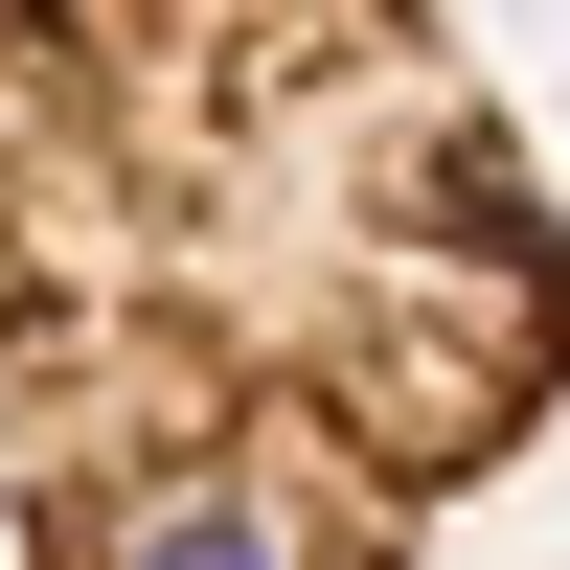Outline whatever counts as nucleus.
<instances>
[{
    "label": "nucleus",
    "instance_id": "f257e3e1",
    "mask_svg": "<svg viewBox=\"0 0 570 570\" xmlns=\"http://www.w3.org/2000/svg\"><path fill=\"white\" fill-rule=\"evenodd\" d=\"M570 411V206L456 0H0V570H411Z\"/></svg>",
    "mask_w": 570,
    "mask_h": 570
}]
</instances>
